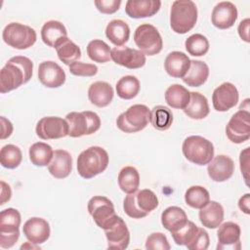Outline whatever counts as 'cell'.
<instances>
[{
  "label": "cell",
  "instance_id": "obj_1",
  "mask_svg": "<svg viewBox=\"0 0 250 250\" xmlns=\"http://www.w3.org/2000/svg\"><path fill=\"white\" fill-rule=\"evenodd\" d=\"M33 70V62L23 56L11 58L0 71V92L8 93L27 83Z\"/></svg>",
  "mask_w": 250,
  "mask_h": 250
},
{
  "label": "cell",
  "instance_id": "obj_2",
  "mask_svg": "<svg viewBox=\"0 0 250 250\" xmlns=\"http://www.w3.org/2000/svg\"><path fill=\"white\" fill-rule=\"evenodd\" d=\"M109 157L101 146H90L83 150L77 158V172L84 179H91L103 173L108 165Z\"/></svg>",
  "mask_w": 250,
  "mask_h": 250
},
{
  "label": "cell",
  "instance_id": "obj_3",
  "mask_svg": "<svg viewBox=\"0 0 250 250\" xmlns=\"http://www.w3.org/2000/svg\"><path fill=\"white\" fill-rule=\"evenodd\" d=\"M197 21V8L191 0H176L170 11V25L173 31L185 34L191 30Z\"/></svg>",
  "mask_w": 250,
  "mask_h": 250
},
{
  "label": "cell",
  "instance_id": "obj_4",
  "mask_svg": "<svg viewBox=\"0 0 250 250\" xmlns=\"http://www.w3.org/2000/svg\"><path fill=\"white\" fill-rule=\"evenodd\" d=\"M157 206L158 198L156 194L148 188L129 193L123 201L125 213L133 219H141L147 216Z\"/></svg>",
  "mask_w": 250,
  "mask_h": 250
},
{
  "label": "cell",
  "instance_id": "obj_5",
  "mask_svg": "<svg viewBox=\"0 0 250 250\" xmlns=\"http://www.w3.org/2000/svg\"><path fill=\"white\" fill-rule=\"evenodd\" d=\"M182 151L188 161L203 166L213 159L215 149L209 140L201 136H189L185 139Z\"/></svg>",
  "mask_w": 250,
  "mask_h": 250
},
{
  "label": "cell",
  "instance_id": "obj_6",
  "mask_svg": "<svg viewBox=\"0 0 250 250\" xmlns=\"http://www.w3.org/2000/svg\"><path fill=\"white\" fill-rule=\"evenodd\" d=\"M65 120L68 124V136L71 138L91 135L96 133L101 127V119L99 115L90 110L69 112L66 114Z\"/></svg>",
  "mask_w": 250,
  "mask_h": 250
},
{
  "label": "cell",
  "instance_id": "obj_7",
  "mask_svg": "<svg viewBox=\"0 0 250 250\" xmlns=\"http://www.w3.org/2000/svg\"><path fill=\"white\" fill-rule=\"evenodd\" d=\"M150 118V110L145 104H134L119 114L116 125L125 133H137L146 127Z\"/></svg>",
  "mask_w": 250,
  "mask_h": 250
},
{
  "label": "cell",
  "instance_id": "obj_8",
  "mask_svg": "<svg viewBox=\"0 0 250 250\" xmlns=\"http://www.w3.org/2000/svg\"><path fill=\"white\" fill-rule=\"evenodd\" d=\"M2 38L6 44L18 49L25 50L36 42V31L25 24L20 22L8 23L2 32Z\"/></svg>",
  "mask_w": 250,
  "mask_h": 250
},
{
  "label": "cell",
  "instance_id": "obj_9",
  "mask_svg": "<svg viewBox=\"0 0 250 250\" xmlns=\"http://www.w3.org/2000/svg\"><path fill=\"white\" fill-rule=\"evenodd\" d=\"M21 214L15 208H8L0 213V246L11 248L20 237Z\"/></svg>",
  "mask_w": 250,
  "mask_h": 250
},
{
  "label": "cell",
  "instance_id": "obj_10",
  "mask_svg": "<svg viewBox=\"0 0 250 250\" xmlns=\"http://www.w3.org/2000/svg\"><path fill=\"white\" fill-rule=\"evenodd\" d=\"M134 41L137 47L147 56H154L162 50V37L155 26L149 23L139 25L134 33Z\"/></svg>",
  "mask_w": 250,
  "mask_h": 250
},
{
  "label": "cell",
  "instance_id": "obj_11",
  "mask_svg": "<svg viewBox=\"0 0 250 250\" xmlns=\"http://www.w3.org/2000/svg\"><path fill=\"white\" fill-rule=\"evenodd\" d=\"M89 214L93 217L96 225L104 230L107 229L118 217L113 203L105 196H93L88 202Z\"/></svg>",
  "mask_w": 250,
  "mask_h": 250
},
{
  "label": "cell",
  "instance_id": "obj_12",
  "mask_svg": "<svg viewBox=\"0 0 250 250\" xmlns=\"http://www.w3.org/2000/svg\"><path fill=\"white\" fill-rule=\"evenodd\" d=\"M228 139L234 144H242L250 138V113L248 110L239 109L229 119L226 126Z\"/></svg>",
  "mask_w": 250,
  "mask_h": 250
},
{
  "label": "cell",
  "instance_id": "obj_13",
  "mask_svg": "<svg viewBox=\"0 0 250 250\" xmlns=\"http://www.w3.org/2000/svg\"><path fill=\"white\" fill-rule=\"evenodd\" d=\"M35 132L42 140L61 139L68 136V124L62 117L46 116L37 122Z\"/></svg>",
  "mask_w": 250,
  "mask_h": 250
},
{
  "label": "cell",
  "instance_id": "obj_14",
  "mask_svg": "<svg viewBox=\"0 0 250 250\" xmlns=\"http://www.w3.org/2000/svg\"><path fill=\"white\" fill-rule=\"evenodd\" d=\"M110 57L116 64L129 69L140 68L146 63V55L143 52L126 46H119L111 49Z\"/></svg>",
  "mask_w": 250,
  "mask_h": 250
},
{
  "label": "cell",
  "instance_id": "obj_15",
  "mask_svg": "<svg viewBox=\"0 0 250 250\" xmlns=\"http://www.w3.org/2000/svg\"><path fill=\"white\" fill-rule=\"evenodd\" d=\"M239 95L236 87L230 82L218 86L212 95L213 106L217 111H228L238 103Z\"/></svg>",
  "mask_w": 250,
  "mask_h": 250
},
{
  "label": "cell",
  "instance_id": "obj_16",
  "mask_svg": "<svg viewBox=\"0 0 250 250\" xmlns=\"http://www.w3.org/2000/svg\"><path fill=\"white\" fill-rule=\"evenodd\" d=\"M104 234L107 240V248L114 250L126 249L130 242L129 229L119 216L116 220L104 229Z\"/></svg>",
  "mask_w": 250,
  "mask_h": 250
},
{
  "label": "cell",
  "instance_id": "obj_17",
  "mask_svg": "<svg viewBox=\"0 0 250 250\" xmlns=\"http://www.w3.org/2000/svg\"><path fill=\"white\" fill-rule=\"evenodd\" d=\"M65 72L53 61H45L39 64L38 79L47 88H58L65 82Z\"/></svg>",
  "mask_w": 250,
  "mask_h": 250
},
{
  "label": "cell",
  "instance_id": "obj_18",
  "mask_svg": "<svg viewBox=\"0 0 250 250\" xmlns=\"http://www.w3.org/2000/svg\"><path fill=\"white\" fill-rule=\"evenodd\" d=\"M22 231L30 243L42 244L50 237L51 229L49 223L39 217H32L28 219L22 227Z\"/></svg>",
  "mask_w": 250,
  "mask_h": 250
},
{
  "label": "cell",
  "instance_id": "obj_19",
  "mask_svg": "<svg viewBox=\"0 0 250 250\" xmlns=\"http://www.w3.org/2000/svg\"><path fill=\"white\" fill-rule=\"evenodd\" d=\"M240 227L233 222H226L219 226L218 229V250L231 249L239 250L240 244Z\"/></svg>",
  "mask_w": 250,
  "mask_h": 250
},
{
  "label": "cell",
  "instance_id": "obj_20",
  "mask_svg": "<svg viewBox=\"0 0 250 250\" xmlns=\"http://www.w3.org/2000/svg\"><path fill=\"white\" fill-rule=\"evenodd\" d=\"M237 20V9L229 1L219 2L213 9L211 21L214 26L220 29L231 27Z\"/></svg>",
  "mask_w": 250,
  "mask_h": 250
},
{
  "label": "cell",
  "instance_id": "obj_21",
  "mask_svg": "<svg viewBox=\"0 0 250 250\" xmlns=\"http://www.w3.org/2000/svg\"><path fill=\"white\" fill-rule=\"evenodd\" d=\"M207 172L214 182H225L231 178L234 172V162L229 156L217 155L208 163Z\"/></svg>",
  "mask_w": 250,
  "mask_h": 250
},
{
  "label": "cell",
  "instance_id": "obj_22",
  "mask_svg": "<svg viewBox=\"0 0 250 250\" xmlns=\"http://www.w3.org/2000/svg\"><path fill=\"white\" fill-rule=\"evenodd\" d=\"M159 0H128L125 6L127 16L133 19H142L154 16L160 9Z\"/></svg>",
  "mask_w": 250,
  "mask_h": 250
},
{
  "label": "cell",
  "instance_id": "obj_23",
  "mask_svg": "<svg viewBox=\"0 0 250 250\" xmlns=\"http://www.w3.org/2000/svg\"><path fill=\"white\" fill-rule=\"evenodd\" d=\"M72 170V157L64 149H56L53 158L48 165V171L57 179H64L69 176Z\"/></svg>",
  "mask_w": 250,
  "mask_h": 250
},
{
  "label": "cell",
  "instance_id": "obj_24",
  "mask_svg": "<svg viewBox=\"0 0 250 250\" xmlns=\"http://www.w3.org/2000/svg\"><path fill=\"white\" fill-rule=\"evenodd\" d=\"M190 66L189 58L183 52L174 51L167 55L164 67L166 72L175 78H183Z\"/></svg>",
  "mask_w": 250,
  "mask_h": 250
},
{
  "label": "cell",
  "instance_id": "obj_25",
  "mask_svg": "<svg viewBox=\"0 0 250 250\" xmlns=\"http://www.w3.org/2000/svg\"><path fill=\"white\" fill-rule=\"evenodd\" d=\"M113 95V88L109 83L104 81L94 82L88 89L89 101L99 107L107 106L111 103Z\"/></svg>",
  "mask_w": 250,
  "mask_h": 250
},
{
  "label": "cell",
  "instance_id": "obj_26",
  "mask_svg": "<svg viewBox=\"0 0 250 250\" xmlns=\"http://www.w3.org/2000/svg\"><path fill=\"white\" fill-rule=\"evenodd\" d=\"M224 220V208L217 201H209L199 211V221L207 229L218 228Z\"/></svg>",
  "mask_w": 250,
  "mask_h": 250
},
{
  "label": "cell",
  "instance_id": "obj_27",
  "mask_svg": "<svg viewBox=\"0 0 250 250\" xmlns=\"http://www.w3.org/2000/svg\"><path fill=\"white\" fill-rule=\"evenodd\" d=\"M188 222L186 212L178 206H170L161 214V223L163 227L170 232H174L182 229Z\"/></svg>",
  "mask_w": 250,
  "mask_h": 250
},
{
  "label": "cell",
  "instance_id": "obj_28",
  "mask_svg": "<svg viewBox=\"0 0 250 250\" xmlns=\"http://www.w3.org/2000/svg\"><path fill=\"white\" fill-rule=\"evenodd\" d=\"M64 37H67L66 28L59 21H48L41 28V38L49 47L55 48V46Z\"/></svg>",
  "mask_w": 250,
  "mask_h": 250
},
{
  "label": "cell",
  "instance_id": "obj_29",
  "mask_svg": "<svg viewBox=\"0 0 250 250\" xmlns=\"http://www.w3.org/2000/svg\"><path fill=\"white\" fill-rule=\"evenodd\" d=\"M209 76V67L202 61L190 60V66L187 74L182 78L183 81L190 87H199L203 85Z\"/></svg>",
  "mask_w": 250,
  "mask_h": 250
},
{
  "label": "cell",
  "instance_id": "obj_30",
  "mask_svg": "<svg viewBox=\"0 0 250 250\" xmlns=\"http://www.w3.org/2000/svg\"><path fill=\"white\" fill-rule=\"evenodd\" d=\"M105 36L116 47L123 46L130 37V27L122 20H112L105 27Z\"/></svg>",
  "mask_w": 250,
  "mask_h": 250
},
{
  "label": "cell",
  "instance_id": "obj_31",
  "mask_svg": "<svg viewBox=\"0 0 250 250\" xmlns=\"http://www.w3.org/2000/svg\"><path fill=\"white\" fill-rule=\"evenodd\" d=\"M192 119H203L209 114V104L205 96L198 92H190L188 104L183 109Z\"/></svg>",
  "mask_w": 250,
  "mask_h": 250
},
{
  "label": "cell",
  "instance_id": "obj_32",
  "mask_svg": "<svg viewBox=\"0 0 250 250\" xmlns=\"http://www.w3.org/2000/svg\"><path fill=\"white\" fill-rule=\"evenodd\" d=\"M190 92L180 84H172L165 92V101L173 108L184 109L189 103Z\"/></svg>",
  "mask_w": 250,
  "mask_h": 250
},
{
  "label": "cell",
  "instance_id": "obj_33",
  "mask_svg": "<svg viewBox=\"0 0 250 250\" xmlns=\"http://www.w3.org/2000/svg\"><path fill=\"white\" fill-rule=\"evenodd\" d=\"M55 49L60 61L68 66L81 58L80 48L68 37L62 38L55 46Z\"/></svg>",
  "mask_w": 250,
  "mask_h": 250
},
{
  "label": "cell",
  "instance_id": "obj_34",
  "mask_svg": "<svg viewBox=\"0 0 250 250\" xmlns=\"http://www.w3.org/2000/svg\"><path fill=\"white\" fill-rule=\"evenodd\" d=\"M118 186L125 193H133L138 190L140 186V175L133 166L123 167L118 174Z\"/></svg>",
  "mask_w": 250,
  "mask_h": 250
},
{
  "label": "cell",
  "instance_id": "obj_35",
  "mask_svg": "<svg viewBox=\"0 0 250 250\" xmlns=\"http://www.w3.org/2000/svg\"><path fill=\"white\" fill-rule=\"evenodd\" d=\"M54 155L52 146L43 142L34 143L29 147V159L35 166L44 167L50 164Z\"/></svg>",
  "mask_w": 250,
  "mask_h": 250
},
{
  "label": "cell",
  "instance_id": "obj_36",
  "mask_svg": "<svg viewBox=\"0 0 250 250\" xmlns=\"http://www.w3.org/2000/svg\"><path fill=\"white\" fill-rule=\"evenodd\" d=\"M200 228H198L193 222L189 221L185 227L177 231L171 232L172 237L177 245H185L188 249L191 250L197 236Z\"/></svg>",
  "mask_w": 250,
  "mask_h": 250
},
{
  "label": "cell",
  "instance_id": "obj_37",
  "mask_svg": "<svg viewBox=\"0 0 250 250\" xmlns=\"http://www.w3.org/2000/svg\"><path fill=\"white\" fill-rule=\"evenodd\" d=\"M149 122L156 130H168L173 122V113L167 106L156 105L150 110Z\"/></svg>",
  "mask_w": 250,
  "mask_h": 250
},
{
  "label": "cell",
  "instance_id": "obj_38",
  "mask_svg": "<svg viewBox=\"0 0 250 250\" xmlns=\"http://www.w3.org/2000/svg\"><path fill=\"white\" fill-rule=\"evenodd\" d=\"M140 81L133 75H126L120 78L115 86L117 96L124 100L135 98L140 92Z\"/></svg>",
  "mask_w": 250,
  "mask_h": 250
},
{
  "label": "cell",
  "instance_id": "obj_39",
  "mask_svg": "<svg viewBox=\"0 0 250 250\" xmlns=\"http://www.w3.org/2000/svg\"><path fill=\"white\" fill-rule=\"evenodd\" d=\"M185 201L191 208L201 209L210 201L208 190L201 186H192L185 193Z\"/></svg>",
  "mask_w": 250,
  "mask_h": 250
},
{
  "label": "cell",
  "instance_id": "obj_40",
  "mask_svg": "<svg viewBox=\"0 0 250 250\" xmlns=\"http://www.w3.org/2000/svg\"><path fill=\"white\" fill-rule=\"evenodd\" d=\"M111 49L109 46L103 40L94 39L89 42L87 46L88 57L96 62L104 63L111 60L110 57Z\"/></svg>",
  "mask_w": 250,
  "mask_h": 250
},
{
  "label": "cell",
  "instance_id": "obj_41",
  "mask_svg": "<svg viewBox=\"0 0 250 250\" xmlns=\"http://www.w3.org/2000/svg\"><path fill=\"white\" fill-rule=\"evenodd\" d=\"M22 159L21 150L15 145H6L0 150L1 165L8 169L17 168Z\"/></svg>",
  "mask_w": 250,
  "mask_h": 250
},
{
  "label": "cell",
  "instance_id": "obj_42",
  "mask_svg": "<svg viewBox=\"0 0 250 250\" xmlns=\"http://www.w3.org/2000/svg\"><path fill=\"white\" fill-rule=\"evenodd\" d=\"M185 46L189 55L193 57H201L208 52L209 41L204 35L195 33L186 39Z\"/></svg>",
  "mask_w": 250,
  "mask_h": 250
},
{
  "label": "cell",
  "instance_id": "obj_43",
  "mask_svg": "<svg viewBox=\"0 0 250 250\" xmlns=\"http://www.w3.org/2000/svg\"><path fill=\"white\" fill-rule=\"evenodd\" d=\"M146 248L147 250H169L171 246L165 234L162 232H152L146 238Z\"/></svg>",
  "mask_w": 250,
  "mask_h": 250
},
{
  "label": "cell",
  "instance_id": "obj_44",
  "mask_svg": "<svg viewBox=\"0 0 250 250\" xmlns=\"http://www.w3.org/2000/svg\"><path fill=\"white\" fill-rule=\"evenodd\" d=\"M69 72L76 76H94L98 72L97 65L93 63H85L82 62H75L71 63L69 66Z\"/></svg>",
  "mask_w": 250,
  "mask_h": 250
},
{
  "label": "cell",
  "instance_id": "obj_45",
  "mask_svg": "<svg viewBox=\"0 0 250 250\" xmlns=\"http://www.w3.org/2000/svg\"><path fill=\"white\" fill-rule=\"evenodd\" d=\"M94 3L97 9L103 14H113L118 11L121 5L120 0H97Z\"/></svg>",
  "mask_w": 250,
  "mask_h": 250
},
{
  "label": "cell",
  "instance_id": "obj_46",
  "mask_svg": "<svg viewBox=\"0 0 250 250\" xmlns=\"http://www.w3.org/2000/svg\"><path fill=\"white\" fill-rule=\"evenodd\" d=\"M209 243H210V239H209L208 232L204 229L200 228L198 236H197L191 250H206L209 247Z\"/></svg>",
  "mask_w": 250,
  "mask_h": 250
},
{
  "label": "cell",
  "instance_id": "obj_47",
  "mask_svg": "<svg viewBox=\"0 0 250 250\" xmlns=\"http://www.w3.org/2000/svg\"><path fill=\"white\" fill-rule=\"evenodd\" d=\"M240 170L243 175V178L246 182V185H248V163H249V147H246L243 151L240 152Z\"/></svg>",
  "mask_w": 250,
  "mask_h": 250
},
{
  "label": "cell",
  "instance_id": "obj_48",
  "mask_svg": "<svg viewBox=\"0 0 250 250\" xmlns=\"http://www.w3.org/2000/svg\"><path fill=\"white\" fill-rule=\"evenodd\" d=\"M249 25H250V20L247 18L243 21H240L239 25H238V34L240 36V38L249 43L250 42V39H249Z\"/></svg>",
  "mask_w": 250,
  "mask_h": 250
},
{
  "label": "cell",
  "instance_id": "obj_49",
  "mask_svg": "<svg viewBox=\"0 0 250 250\" xmlns=\"http://www.w3.org/2000/svg\"><path fill=\"white\" fill-rule=\"evenodd\" d=\"M13 133V125L10 120L1 116V140L9 138Z\"/></svg>",
  "mask_w": 250,
  "mask_h": 250
},
{
  "label": "cell",
  "instance_id": "obj_50",
  "mask_svg": "<svg viewBox=\"0 0 250 250\" xmlns=\"http://www.w3.org/2000/svg\"><path fill=\"white\" fill-rule=\"evenodd\" d=\"M12 190L8 184H6L4 181H1V205L5 204L7 201L11 199Z\"/></svg>",
  "mask_w": 250,
  "mask_h": 250
},
{
  "label": "cell",
  "instance_id": "obj_51",
  "mask_svg": "<svg viewBox=\"0 0 250 250\" xmlns=\"http://www.w3.org/2000/svg\"><path fill=\"white\" fill-rule=\"evenodd\" d=\"M249 203H250V194L246 193L242 197L239 198L238 201V207L239 209L245 213V214H250V209H249Z\"/></svg>",
  "mask_w": 250,
  "mask_h": 250
}]
</instances>
